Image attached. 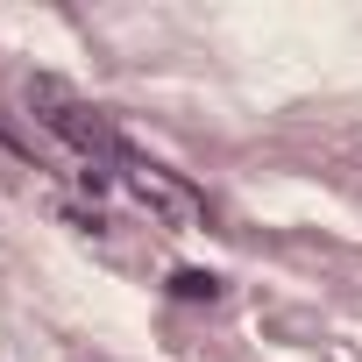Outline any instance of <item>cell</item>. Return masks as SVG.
<instances>
[{
	"instance_id": "cell-3",
	"label": "cell",
	"mask_w": 362,
	"mask_h": 362,
	"mask_svg": "<svg viewBox=\"0 0 362 362\" xmlns=\"http://www.w3.org/2000/svg\"><path fill=\"white\" fill-rule=\"evenodd\" d=\"M170 291H177V298H206V305H214V298H221V277H214V270H177Z\"/></svg>"
},
{
	"instance_id": "cell-1",
	"label": "cell",
	"mask_w": 362,
	"mask_h": 362,
	"mask_svg": "<svg viewBox=\"0 0 362 362\" xmlns=\"http://www.w3.org/2000/svg\"><path fill=\"white\" fill-rule=\"evenodd\" d=\"M22 100H29V114H36V128L50 135V142H64L78 163H86V177L93 185H107V170L128 156V142H121V128L78 93V86H64L57 71H36L29 86H22Z\"/></svg>"
},
{
	"instance_id": "cell-2",
	"label": "cell",
	"mask_w": 362,
	"mask_h": 362,
	"mask_svg": "<svg viewBox=\"0 0 362 362\" xmlns=\"http://www.w3.org/2000/svg\"><path fill=\"white\" fill-rule=\"evenodd\" d=\"M107 185H114L135 214H149V228H170V235L206 228V199H199L177 170H163L156 156H142V149H128V156L107 170Z\"/></svg>"
}]
</instances>
